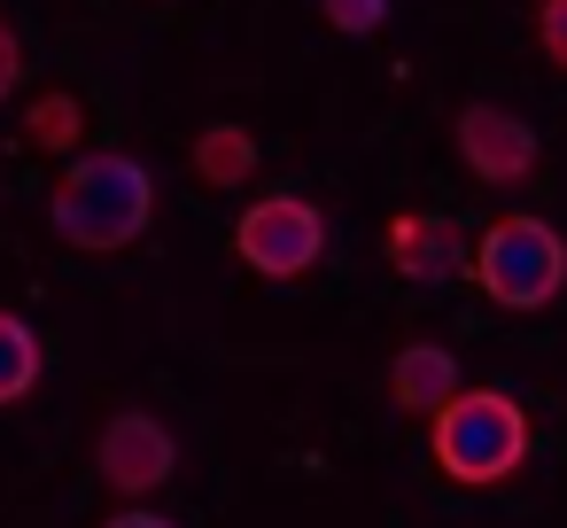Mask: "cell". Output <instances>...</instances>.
Masks as SVG:
<instances>
[{
	"mask_svg": "<svg viewBox=\"0 0 567 528\" xmlns=\"http://www.w3.org/2000/svg\"><path fill=\"white\" fill-rule=\"evenodd\" d=\"M48 226L79 257H125L156 226V172L141 156H117V148L71 156V172L48 195Z\"/></svg>",
	"mask_w": 567,
	"mask_h": 528,
	"instance_id": "cell-1",
	"label": "cell"
},
{
	"mask_svg": "<svg viewBox=\"0 0 567 528\" xmlns=\"http://www.w3.org/2000/svg\"><path fill=\"white\" fill-rule=\"evenodd\" d=\"M427 451H435V466L451 482L489 489V482L520 474V458H528V412L505 389H451L427 412Z\"/></svg>",
	"mask_w": 567,
	"mask_h": 528,
	"instance_id": "cell-2",
	"label": "cell"
},
{
	"mask_svg": "<svg viewBox=\"0 0 567 528\" xmlns=\"http://www.w3.org/2000/svg\"><path fill=\"white\" fill-rule=\"evenodd\" d=\"M474 280H482V296L497 311H544V303H559V288H567V241H559V226L528 218V210L489 218L482 241H474Z\"/></svg>",
	"mask_w": 567,
	"mask_h": 528,
	"instance_id": "cell-3",
	"label": "cell"
},
{
	"mask_svg": "<svg viewBox=\"0 0 567 528\" xmlns=\"http://www.w3.org/2000/svg\"><path fill=\"white\" fill-rule=\"evenodd\" d=\"M234 249H241V265L265 272V280H303V272L327 257V218H319L303 195H265V203L241 210Z\"/></svg>",
	"mask_w": 567,
	"mask_h": 528,
	"instance_id": "cell-4",
	"label": "cell"
},
{
	"mask_svg": "<svg viewBox=\"0 0 567 528\" xmlns=\"http://www.w3.org/2000/svg\"><path fill=\"white\" fill-rule=\"evenodd\" d=\"M179 466V443L156 412H110L102 435H94V474L117 489V497H156Z\"/></svg>",
	"mask_w": 567,
	"mask_h": 528,
	"instance_id": "cell-5",
	"label": "cell"
},
{
	"mask_svg": "<svg viewBox=\"0 0 567 528\" xmlns=\"http://www.w3.org/2000/svg\"><path fill=\"white\" fill-rule=\"evenodd\" d=\"M458 164L482 179V187H520L528 172H536V125L520 117V110H505V102H466L458 110Z\"/></svg>",
	"mask_w": 567,
	"mask_h": 528,
	"instance_id": "cell-6",
	"label": "cell"
},
{
	"mask_svg": "<svg viewBox=\"0 0 567 528\" xmlns=\"http://www.w3.org/2000/svg\"><path fill=\"white\" fill-rule=\"evenodd\" d=\"M381 249H389V272L412 280V288H443L466 265V249H458V234H451L443 210H396L389 234H381Z\"/></svg>",
	"mask_w": 567,
	"mask_h": 528,
	"instance_id": "cell-7",
	"label": "cell"
},
{
	"mask_svg": "<svg viewBox=\"0 0 567 528\" xmlns=\"http://www.w3.org/2000/svg\"><path fill=\"white\" fill-rule=\"evenodd\" d=\"M451 389H458V358H451L443 342H404V350L389 358V396H396L404 412H420V420H427Z\"/></svg>",
	"mask_w": 567,
	"mask_h": 528,
	"instance_id": "cell-8",
	"label": "cell"
},
{
	"mask_svg": "<svg viewBox=\"0 0 567 528\" xmlns=\"http://www.w3.org/2000/svg\"><path fill=\"white\" fill-rule=\"evenodd\" d=\"M249 172H257L249 125H203V141H195V179H203V187H249Z\"/></svg>",
	"mask_w": 567,
	"mask_h": 528,
	"instance_id": "cell-9",
	"label": "cell"
},
{
	"mask_svg": "<svg viewBox=\"0 0 567 528\" xmlns=\"http://www.w3.org/2000/svg\"><path fill=\"white\" fill-rule=\"evenodd\" d=\"M32 389H40V334L17 311H0V404H24Z\"/></svg>",
	"mask_w": 567,
	"mask_h": 528,
	"instance_id": "cell-10",
	"label": "cell"
},
{
	"mask_svg": "<svg viewBox=\"0 0 567 528\" xmlns=\"http://www.w3.org/2000/svg\"><path fill=\"white\" fill-rule=\"evenodd\" d=\"M24 133H32V148H48V156H79V133H86V110H79V94H40L32 110H24Z\"/></svg>",
	"mask_w": 567,
	"mask_h": 528,
	"instance_id": "cell-11",
	"label": "cell"
},
{
	"mask_svg": "<svg viewBox=\"0 0 567 528\" xmlns=\"http://www.w3.org/2000/svg\"><path fill=\"white\" fill-rule=\"evenodd\" d=\"M319 9H327V24L350 32V40H365V32L389 24V0H319Z\"/></svg>",
	"mask_w": 567,
	"mask_h": 528,
	"instance_id": "cell-12",
	"label": "cell"
},
{
	"mask_svg": "<svg viewBox=\"0 0 567 528\" xmlns=\"http://www.w3.org/2000/svg\"><path fill=\"white\" fill-rule=\"evenodd\" d=\"M536 40H544V55L567 71V0H544V9H536Z\"/></svg>",
	"mask_w": 567,
	"mask_h": 528,
	"instance_id": "cell-13",
	"label": "cell"
},
{
	"mask_svg": "<svg viewBox=\"0 0 567 528\" xmlns=\"http://www.w3.org/2000/svg\"><path fill=\"white\" fill-rule=\"evenodd\" d=\"M17 79H24V48H17V32L0 24V102L17 94Z\"/></svg>",
	"mask_w": 567,
	"mask_h": 528,
	"instance_id": "cell-14",
	"label": "cell"
},
{
	"mask_svg": "<svg viewBox=\"0 0 567 528\" xmlns=\"http://www.w3.org/2000/svg\"><path fill=\"white\" fill-rule=\"evenodd\" d=\"M102 528H179V520H164V513H141V505H133V513H117V520H102Z\"/></svg>",
	"mask_w": 567,
	"mask_h": 528,
	"instance_id": "cell-15",
	"label": "cell"
}]
</instances>
